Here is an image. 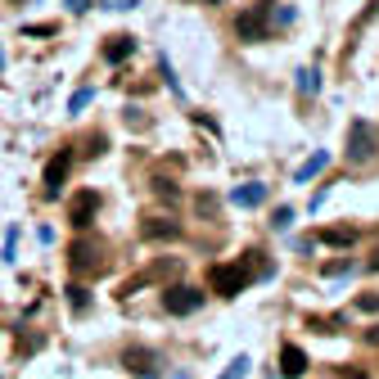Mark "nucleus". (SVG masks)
<instances>
[{
	"instance_id": "7",
	"label": "nucleus",
	"mask_w": 379,
	"mask_h": 379,
	"mask_svg": "<svg viewBox=\"0 0 379 379\" xmlns=\"http://www.w3.org/2000/svg\"><path fill=\"white\" fill-rule=\"evenodd\" d=\"M280 370H285L289 379H298L302 370H307V352H302L298 344H285V352H280Z\"/></svg>"
},
{
	"instance_id": "12",
	"label": "nucleus",
	"mask_w": 379,
	"mask_h": 379,
	"mask_svg": "<svg viewBox=\"0 0 379 379\" xmlns=\"http://www.w3.org/2000/svg\"><path fill=\"white\" fill-rule=\"evenodd\" d=\"M325 167H329V154H312V158H307V163H302V167H298V181H312L316 172H325Z\"/></svg>"
},
{
	"instance_id": "22",
	"label": "nucleus",
	"mask_w": 379,
	"mask_h": 379,
	"mask_svg": "<svg viewBox=\"0 0 379 379\" xmlns=\"http://www.w3.org/2000/svg\"><path fill=\"white\" fill-rule=\"evenodd\" d=\"M370 344H379V329H370Z\"/></svg>"
},
{
	"instance_id": "2",
	"label": "nucleus",
	"mask_w": 379,
	"mask_h": 379,
	"mask_svg": "<svg viewBox=\"0 0 379 379\" xmlns=\"http://www.w3.org/2000/svg\"><path fill=\"white\" fill-rule=\"evenodd\" d=\"M249 266H239V262H222V266H213V293H222V298H235V293L249 285Z\"/></svg>"
},
{
	"instance_id": "1",
	"label": "nucleus",
	"mask_w": 379,
	"mask_h": 379,
	"mask_svg": "<svg viewBox=\"0 0 379 379\" xmlns=\"http://www.w3.org/2000/svg\"><path fill=\"white\" fill-rule=\"evenodd\" d=\"M375 154H379V131H375V122L357 118V122L348 127V158H352V163H370Z\"/></svg>"
},
{
	"instance_id": "5",
	"label": "nucleus",
	"mask_w": 379,
	"mask_h": 379,
	"mask_svg": "<svg viewBox=\"0 0 379 379\" xmlns=\"http://www.w3.org/2000/svg\"><path fill=\"white\" fill-rule=\"evenodd\" d=\"M68 167H72V154L68 149H59V158H50V167H45V194H59V186H64V176H68Z\"/></svg>"
},
{
	"instance_id": "4",
	"label": "nucleus",
	"mask_w": 379,
	"mask_h": 379,
	"mask_svg": "<svg viewBox=\"0 0 379 379\" xmlns=\"http://www.w3.org/2000/svg\"><path fill=\"white\" fill-rule=\"evenodd\" d=\"M95 213H100V194H95V190H81L77 199L68 203V222L77 226V230H86L95 222Z\"/></svg>"
},
{
	"instance_id": "11",
	"label": "nucleus",
	"mask_w": 379,
	"mask_h": 379,
	"mask_svg": "<svg viewBox=\"0 0 379 379\" xmlns=\"http://www.w3.org/2000/svg\"><path fill=\"white\" fill-rule=\"evenodd\" d=\"M131 50H136V41H131V36H113V41L104 45V59H108V64H122Z\"/></svg>"
},
{
	"instance_id": "14",
	"label": "nucleus",
	"mask_w": 379,
	"mask_h": 379,
	"mask_svg": "<svg viewBox=\"0 0 379 379\" xmlns=\"http://www.w3.org/2000/svg\"><path fill=\"white\" fill-rule=\"evenodd\" d=\"M321 239H325V244H339V249H344V244H352V239H357V230H352V226H348V230H344V226H329Z\"/></svg>"
},
{
	"instance_id": "20",
	"label": "nucleus",
	"mask_w": 379,
	"mask_h": 379,
	"mask_svg": "<svg viewBox=\"0 0 379 379\" xmlns=\"http://www.w3.org/2000/svg\"><path fill=\"white\" fill-rule=\"evenodd\" d=\"M154 190L163 194V199H176V186H172V181H154Z\"/></svg>"
},
{
	"instance_id": "21",
	"label": "nucleus",
	"mask_w": 379,
	"mask_h": 379,
	"mask_svg": "<svg viewBox=\"0 0 379 379\" xmlns=\"http://www.w3.org/2000/svg\"><path fill=\"white\" fill-rule=\"evenodd\" d=\"M370 271H379V249H375V258H370Z\"/></svg>"
},
{
	"instance_id": "8",
	"label": "nucleus",
	"mask_w": 379,
	"mask_h": 379,
	"mask_svg": "<svg viewBox=\"0 0 379 379\" xmlns=\"http://www.w3.org/2000/svg\"><path fill=\"white\" fill-rule=\"evenodd\" d=\"M235 28H239V36H244V41H258V36L266 32L262 9H249V14H239V23H235Z\"/></svg>"
},
{
	"instance_id": "19",
	"label": "nucleus",
	"mask_w": 379,
	"mask_h": 379,
	"mask_svg": "<svg viewBox=\"0 0 379 379\" xmlns=\"http://www.w3.org/2000/svg\"><path fill=\"white\" fill-rule=\"evenodd\" d=\"M361 312H379V293H366V298H357Z\"/></svg>"
},
{
	"instance_id": "23",
	"label": "nucleus",
	"mask_w": 379,
	"mask_h": 379,
	"mask_svg": "<svg viewBox=\"0 0 379 379\" xmlns=\"http://www.w3.org/2000/svg\"><path fill=\"white\" fill-rule=\"evenodd\" d=\"M0 68H5V50H0Z\"/></svg>"
},
{
	"instance_id": "16",
	"label": "nucleus",
	"mask_w": 379,
	"mask_h": 379,
	"mask_svg": "<svg viewBox=\"0 0 379 379\" xmlns=\"http://www.w3.org/2000/svg\"><path fill=\"white\" fill-rule=\"evenodd\" d=\"M222 379H249V357H235V361H230V370H226Z\"/></svg>"
},
{
	"instance_id": "18",
	"label": "nucleus",
	"mask_w": 379,
	"mask_h": 379,
	"mask_svg": "<svg viewBox=\"0 0 379 379\" xmlns=\"http://www.w3.org/2000/svg\"><path fill=\"white\" fill-rule=\"evenodd\" d=\"M293 226V208H280L276 213V230H289Z\"/></svg>"
},
{
	"instance_id": "15",
	"label": "nucleus",
	"mask_w": 379,
	"mask_h": 379,
	"mask_svg": "<svg viewBox=\"0 0 379 379\" xmlns=\"http://www.w3.org/2000/svg\"><path fill=\"white\" fill-rule=\"evenodd\" d=\"M316 86H321V72H316V68H302V72H298V91H312V95H316Z\"/></svg>"
},
{
	"instance_id": "10",
	"label": "nucleus",
	"mask_w": 379,
	"mask_h": 379,
	"mask_svg": "<svg viewBox=\"0 0 379 379\" xmlns=\"http://www.w3.org/2000/svg\"><path fill=\"white\" fill-rule=\"evenodd\" d=\"M95 258H100V253H95L91 244H72V271H91V266L100 271V262H95Z\"/></svg>"
},
{
	"instance_id": "13",
	"label": "nucleus",
	"mask_w": 379,
	"mask_h": 379,
	"mask_svg": "<svg viewBox=\"0 0 379 379\" xmlns=\"http://www.w3.org/2000/svg\"><path fill=\"white\" fill-rule=\"evenodd\" d=\"M145 235H149V239H176L181 226L176 222H149V226H145Z\"/></svg>"
},
{
	"instance_id": "9",
	"label": "nucleus",
	"mask_w": 379,
	"mask_h": 379,
	"mask_svg": "<svg viewBox=\"0 0 379 379\" xmlns=\"http://www.w3.org/2000/svg\"><path fill=\"white\" fill-rule=\"evenodd\" d=\"M266 199V186H258V181H253V186H235V194H230V203H239V208H258Z\"/></svg>"
},
{
	"instance_id": "3",
	"label": "nucleus",
	"mask_w": 379,
	"mask_h": 379,
	"mask_svg": "<svg viewBox=\"0 0 379 379\" xmlns=\"http://www.w3.org/2000/svg\"><path fill=\"white\" fill-rule=\"evenodd\" d=\"M163 307H167V316H190V312H199V307H203V289L176 285V289H167V293H163Z\"/></svg>"
},
{
	"instance_id": "17",
	"label": "nucleus",
	"mask_w": 379,
	"mask_h": 379,
	"mask_svg": "<svg viewBox=\"0 0 379 379\" xmlns=\"http://www.w3.org/2000/svg\"><path fill=\"white\" fill-rule=\"evenodd\" d=\"M91 95H95L91 86H81L77 95H72V113H81V108H86V104H91Z\"/></svg>"
},
{
	"instance_id": "6",
	"label": "nucleus",
	"mask_w": 379,
	"mask_h": 379,
	"mask_svg": "<svg viewBox=\"0 0 379 379\" xmlns=\"http://www.w3.org/2000/svg\"><path fill=\"white\" fill-rule=\"evenodd\" d=\"M122 366H127V370H136V375H145V379H149V375L158 370V357H154L149 348H131L127 357H122Z\"/></svg>"
}]
</instances>
